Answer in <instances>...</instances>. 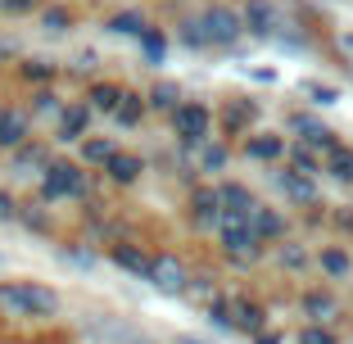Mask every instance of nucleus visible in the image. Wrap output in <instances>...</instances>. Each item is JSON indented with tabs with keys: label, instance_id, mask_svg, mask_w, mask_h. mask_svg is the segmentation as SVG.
<instances>
[{
	"label": "nucleus",
	"instance_id": "f03ea898",
	"mask_svg": "<svg viewBox=\"0 0 353 344\" xmlns=\"http://www.w3.org/2000/svg\"><path fill=\"white\" fill-rule=\"evenodd\" d=\"M218 245H222V254H227L231 263H259L263 259V240H259V231L250 227V213H222L218 218Z\"/></svg>",
	"mask_w": 353,
	"mask_h": 344
},
{
	"label": "nucleus",
	"instance_id": "4c0bfd02",
	"mask_svg": "<svg viewBox=\"0 0 353 344\" xmlns=\"http://www.w3.org/2000/svg\"><path fill=\"white\" fill-rule=\"evenodd\" d=\"M32 100H37V109H54V95H50V91H37Z\"/></svg>",
	"mask_w": 353,
	"mask_h": 344
},
{
	"label": "nucleus",
	"instance_id": "2eb2a0df",
	"mask_svg": "<svg viewBox=\"0 0 353 344\" xmlns=\"http://www.w3.org/2000/svg\"><path fill=\"white\" fill-rule=\"evenodd\" d=\"M218 123H222V132H227V136H245V132H250V123H254V105H250V100H227L222 114H218Z\"/></svg>",
	"mask_w": 353,
	"mask_h": 344
},
{
	"label": "nucleus",
	"instance_id": "f704fd0d",
	"mask_svg": "<svg viewBox=\"0 0 353 344\" xmlns=\"http://www.w3.org/2000/svg\"><path fill=\"white\" fill-rule=\"evenodd\" d=\"M32 10H41V0H0V14H10V19H23Z\"/></svg>",
	"mask_w": 353,
	"mask_h": 344
},
{
	"label": "nucleus",
	"instance_id": "9d476101",
	"mask_svg": "<svg viewBox=\"0 0 353 344\" xmlns=\"http://www.w3.org/2000/svg\"><path fill=\"white\" fill-rule=\"evenodd\" d=\"M190 218H195V227L204 231H218V218H222V199L213 186H199L195 195H190Z\"/></svg>",
	"mask_w": 353,
	"mask_h": 344
},
{
	"label": "nucleus",
	"instance_id": "423d86ee",
	"mask_svg": "<svg viewBox=\"0 0 353 344\" xmlns=\"http://www.w3.org/2000/svg\"><path fill=\"white\" fill-rule=\"evenodd\" d=\"M150 285H154L159 294H186L190 290V267L176 254H154L150 259V276H145Z\"/></svg>",
	"mask_w": 353,
	"mask_h": 344
},
{
	"label": "nucleus",
	"instance_id": "e433bc0d",
	"mask_svg": "<svg viewBox=\"0 0 353 344\" xmlns=\"http://www.w3.org/2000/svg\"><path fill=\"white\" fill-rule=\"evenodd\" d=\"M14 218H19V204H14L10 190H0V222H14Z\"/></svg>",
	"mask_w": 353,
	"mask_h": 344
},
{
	"label": "nucleus",
	"instance_id": "5701e85b",
	"mask_svg": "<svg viewBox=\"0 0 353 344\" xmlns=\"http://www.w3.org/2000/svg\"><path fill=\"white\" fill-rule=\"evenodd\" d=\"M86 100H91V114H109V118H114L118 100H123V86H118V82H95Z\"/></svg>",
	"mask_w": 353,
	"mask_h": 344
},
{
	"label": "nucleus",
	"instance_id": "0eeeda50",
	"mask_svg": "<svg viewBox=\"0 0 353 344\" xmlns=\"http://www.w3.org/2000/svg\"><path fill=\"white\" fill-rule=\"evenodd\" d=\"M240 23H245V32H250V37L268 41V37H276V28H281V10L272 5V0H245Z\"/></svg>",
	"mask_w": 353,
	"mask_h": 344
},
{
	"label": "nucleus",
	"instance_id": "b1692460",
	"mask_svg": "<svg viewBox=\"0 0 353 344\" xmlns=\"http://www.w3.org/2000/svg\"><path fill=\"white\" fill-rule=\"evenodd\" d=\"M145 105L150 109H163V114L172 118V109L181 105V86H176V82H154V86H150V95H145Z\"/></svg>",
	"mask_w": 353,
	"mask_h": 344
},
{
	"label": "nucleus",
	"instance_id": "473e14b6",
	"mask_svg": "<svg viewBox=\"0 0 353 344\" xmlns=\"http://www.w3.org/2000/svg\"><path fill=\"white\" fill-rule=\"evenodd\" d=\"M141 50H145V59H150V63H163V50H168V45H163V37L150 28L145 37H141Z\"/></svg>",
	"mask_w": 353,
	"mask_h": 344
},
{
	"label": "nucleus",
	"instance_id": "f3484780",
	"mask_svg": "<svg viewBox=\"0 0 353 344\" xmlns=\"http://www.w3.org/2000/svg\"><path fill=\"white\" fill-rule=\"evenodd\" d=\"M285 168H294L303 177H317L322 172V154L312 145H303V141H285Z\"/></svg>",
	"mask_w": 353,
	"mask_h": 344
},
{
	"label": "nucleus",
	"instance_id": "c756f323",
	"mask_svg": "<svg viewBox=\"0 0 353 344\" xmlns=\"http://www.w3.org/2000/svg\"><path fill=\"white\" fill-rule=\"evenodd\" d=\"M281 267H290V272L308 267V250H303L299 240H285V245H281Z\"/></svg>",
	"mask_w": 353,
	"mask_h": 344
},
{
	"label": "nucleus",
	"instance_id": "c85d7f7f",
	"mask_svg": "<svg viewBox=\"0 0 353 344\" xmlns=\"http://www.w3.org/2000/svg\"><path fill=\"white\" fill-rule=\"evenodd\" d=\"M41 28L46 32H68L73 28V10H68V5H46L41 10Z\"/></svg>",
	"mask_w": 353,
	"mask_h": 344
},
{
	"label": "nucleus",
	"instance_id": "1a4fd4ad",
	"mask_svg": "<svg viewBox=\"0 0 353 344\" xmlns=\"http://www.w3.org/2000/svg\"><path fill=\"white\" fill-rule=\"evenodd\" d=\"M276 186H281V195L290 199V204H317V177H303V172H294V168H281Z\"/></svg>",
	"mask_w": 353,
	"mask_h": 344
},
{
	"label": "nucleus",
	"instance_id": "7ed1b4c3",
	"mask_svg": "<svg viewBox=\"0 0 353 344\" xmlns=\"http://www.w3.org/2000/svg\"><path fill=\"white\" fill-rule=\"evenodd\" d=\"M199 37H204V45H236L240 37H245V23H240V10H231V5H204V14H199Z\"/></svg>",
	"mask_w": 353,
	"mask_h": 344
},
{
	"label": "nucleus",
	"instance_id": "4468645a",
	"mask_svg": "<svg viewBox=\"0 0 353 344\" xmlns=\"http://www.w3.org/2000/svg\"><path fill=\"white\" fill-rule=\"evenodd\" d=\"M250 227L259 231L263 245H268V240H285V218H281L272 204H254L250 209Z\"/></svg>",
	"mask_w": 353,
	"mask_h": 344
},
{
	"label": "nucleus",
	"instance_id": "aec40b11",
	"mask_svg": "<svg viewBox=\"0 0 353 344\" xmlns=\"http://www.w3.org/2000/svg\"><path fill=\"white\" fill-rule=\"evenodd\" d=\"M109 259H114V263H118L123 272H132V276H141V281L150 276V254H141L136 245H114V250H109Z\"/></svg>",
	"mask_w": 353,
	"mask_h": 344
},
{
	"label": "nucleus",
	"instance_id": "6e6552de",
	"mask_svg": "<svg viewBox=\"0 0 353 344\" xmlns=\"http://www.w3.org/2000/svg\"><path fill=\"white\" fill-rule=\"evenodd\" d=\"M32 141V118L14 105H0V150H19Z\"/></svg>",
	"mask_w": 353,
	"mask_h": 344
},
{
	"label": "nucleus",
	"instance_id": "393cba45",
	"mask_svg": "<svg viewBox=\"0 0 353 344\" xmlns=\"http://www.w3.org/2000/svg\"><path fill=\"white\" fill-rule=\"evenodd\" d=\"M50 163H54V159L46 154L41 145H32V141H28V145H19V150H14V168H19V172H46Z\"/></svg>",
	"mask_w": 353,
	"mask_h": 344
},
{
	"label": "nucleus",
	"instance_id": "20e7f679",
	"mask_svg": "<svg viewBox=\"0 0 353 344\" xmlns=\"http://www.w3.org/2000/svg\"><path fill=\"white\" fill-rule=\"evenodd\" d=\"M86 190H91V177H86L82 163H63V159H54V163L41 172V195L46 199H82Z\"/></svg>",
	"mask_w": 353,
	"mask_h": 344
},
{
	"label": "nucleus",
	"instance_id": "c9c22d12",
	"mask_svg": "<svg viewBox=\"0 0 353 344\" xmlns=\"http://www.w3.org/2000/svg\"><path fill=\"white\" fill-rule=\"evenodd\" d=\"M303 91L312 95V105H335V86H317V82H308Z\"/></svg>",
	"mask_w": 353,
	"mask_h": 344
},
{
	"label": "nucleus",
	"instance_id": "a211bd4d",
	"mask_svg": "<svg viewBox=\"0 0 353 344\" xmlns=\"http://www.w3.org/2000/svg\"><path fill=\"white\" fill-rule=\"evenodd\" d=\"M104 172H109V181H118V186H132V181H141L145 163H141V154H127V150H118V154L104 163Z\"/></svg>",
	"mask_w": 353,
	"mask_h": 344
},
{
	"label": "nucleus",
	"instance_id": "39448f33",
	"mask_svg": "<svg viewBox=\"0 0 353 344\" xmlns=\"http://www.w3.org/2000/svg\"><path fill=\"white\" fill-rule=\"evenodd\" d=\"M172 136L181 145H204L213 136V109L199 105V100H181L172 109Z\"/></svg>",
	"mask_w": 353,
	"mask_h": 344
},
{
	"label": "nucleus",
	"instance_id": "2f4dec72",
	"mask_svg": "<svg viewBox=\"0 0 353 344\" xmlns=\"http://www.w3.org/2000/svg\"><path fill=\"white\" fill-rule=\"evenodd\" d=\"M227 145H208L204 141V154H199V168H204V172H222V168H227Z\"/></svg>",
	"mask_w": 353,
	"mask_h": 344
},
{
	"label": "nucleus",
	"instance_id": "58836bf2",
	"mask_svg": "<svg viewBox=\"0 0 353 344\" xmlns=\"http://www.w3.org/2000/svg\"><path fill=\"white\" fill-rule=\"evenodd\" d=\"M259 344H276V335H259Z\"/></svg>",
	"mask_w": 353,
	"mask_h": 344
},
{
	"label": "nucleus",
	"instance_id": "f257e3e1",
	"mask_svg": "<svg viewBox=\"0 0 353 344\" xmlns=\"http://www.w3.org/2000/svg\"><path fill=\"white\" fill-rule=\"evenodd\" d=\"M0 308H10L14 317H54L59 294L41 281H5L0 285Z\"/></svg>",
	"mask_w": 353,
	"mask_h": 344
},
{
	"label": "nucleus",
	"instance_id": "bb28decb",
	"mask_svg": "<svg viewBox=\"0 0 353 344\" xmlns=\"http://www.w3.org/2000/svg\"><path fill=\"white\" fill-rule=\"evenodd\" d=\"M317 267H322L331 281H344V276L353 272V263H349V254H344V250H335V245H331V250L317 254Z\"/></svg>",
	"mask_w": 353,
	"mask_h": 344
},
{
	"label": "nucleus",
	"instance_id": "6ab92c4d",
	"mask_svg": "<svg viewBox=\"0 0 353 344\" xmlns=\"http://www.w3.org/2000/svg\"><path fill=\"white\" fill-rule=\"evenodd\" d=\"M231 331L245 335H263V308L250 299H231Z\"/></svg>",
	"mask_w": 353,
	"mask_h": 344
},
{
	"label": "nucleus",
	"instance_id": "7c9ffc66",
	"mask_svg": "<svg viewBox=\"0 0 353 344\" xmlns=\"http://www.w3.org/2000/svg\"><path fill=\"white\" fill-rule=\"evenodd\" d=\"M19 73H23V82H50V77H54V63H46V59H23Z\"/></svg>",
	"mask_w": 353,
	"mask_h": 344
},
{
	"label": "nucleus",
	"instance_id": "9b49d317",
	"mask_svg": "<svg viewBox=\"0 0 353 344\" xmlns=\"http://www.w3.org/2000/svg\"><path fill=\"white\" fill-rule=\"evenodd\" d=\"M86 127H91V105H68V109H59V127H54V132H59V141L63 145H82L86 141Z\"/></svg>",
	"mask_w": 353,
	"mask_h": 344
},
{
	"label": "nucleus",
	"instance_id": "ddd939ff",
	"mask_svg": "<svg viewBox=\"0 0 353 344\" xmlns=\"http://www.w3.org/2000/svg\"><path fill=\"white\" fill-rule=\"evenodd\" d=\"M299 308H303V317H312V326H326L331 317H340V299L331 290H303Z\"/></svg>",
	"mask_w": 353,
	"mask_h": 344
},
{
	"label": "nucleus",
	"instance_id": "72a5a7b5",
	"mask_svg": "<svg viewBox=\"0 0 353 344\" xmlns=\"http://www.w3.org/2000/svg\"><path fill=\"white\" fill-rule=\"evenodd\" d=\"M299 344H340V340H335V331H326V326H303V331H299Z\"/></svg>",
	"mask_w": 353,
	"mask_h": 344
},
{
	"label": "nucleus",
	"instance_id": "412c9836",
	"mask_svg": "<svg viewBox=\"0 0 353 344\" xmlns=\"http://www.w3.org/2000/svg\"><path fill=\"white\" fill-rule=\"evenodd\" d=\"M104 28L114 32V37H136V41H141V37L150 32V23H145V14H141V10H123V14H114V19L104 23Z\"/></svg>",
	"mask_w": 353,
	"mask_h": 344
},
{
	"label": "nucleus",
	"instance_id": "4be33fe9",
	"mask_svg": "<svg viewBox=\"0 0 353 344\" xmlns=\"http://www.w3.org/2000/svg\"><path fill=\"white\" fill-rule=\"evenodd\" d=\"M218 199H222V213H250L259 199L250 195V186H240V181H227L218 186Z\"/></svg>",
	"mask_w": 353,
	"mask_h": 344
},
{
	"label": "nucleus",
	"instance_id": "cd10ccee",
	"mask_svg": "<svg viewBox=\"0 0 353 344\" xmlns=\"http://www.w3.org/2000/svg\"><path fill=\"white\" fill-rule=\"evenodd\" d=\"M114 154H118L114 141H100V136H86V141H82V168H86V163H100V168H104Z\"/></svg>",
	"mask_w": 353,
	"mask_h": 344
},
{
	"label": "nucleus",
	"instance_id": "dca6fc26",
	"mask_svg": "<svg viewBox=\"0 0 353 344\" xmlns=\"http://www.w3.org/2000/svg\"><path fill=\"white\" fill-rule=\"evenodd\" d=\"M322 172H326V177H335V181H344V186H353V150L335 141V145L322 154Z\"/></svg>",
	"mask_w": 353,
	"mask_h": 344
},
{
	"label": "nucleus",
	"instance_id": "a878e982",
	"mask_svg": "<svg viewBox=\"0 0 353 344\" xmlns=\"http://www.w3.org/2000/svg\"><path fill=\"white\" fill-rule=\"evenodd\" d=\"M145 95H136V91H123V100H118V109H114V118H118V123H123V127H136V123H141V118H145Z\"/></svg>",
	"mask_w": 353,
	"mask_h": 344
},
{
	"label": "nucleus",
	"instance_id": "f8f14e48",
	"mask_svg": "<svg viewBox=\"0 0 353 344\" xmlns=\"http://www.w3.org/2000/svg\"><path fill=\"white\" fill-rule=\"evenodd\" d=\"M245 159H259V163H276V159H285V136H276V132L245 136Z\"/></svg>",
	"mask_w": 353,
	"mask_h": 344
}]
</instances>
